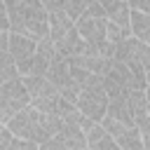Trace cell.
Returning <instances> with one entry per match:
<instances>
[{"label": "cell", "instance_id": "cell-1", "mask_svg": "<svg viewBox=\"0 0 150 150\" xmlns=\"http://www.w3.org/2000/svg\"><path fill=\"white\" fill-rule=\"evenodd\" d=\"M5 7L9 19V33L30 38L33 42L49 38L47 12L40 0H9L5 2Z\"/></svg>", "mask_w": 150, "mask_h": 150}, {"label": "cell", "instance_id": "cell-2", "mask_svg": "<svg viewBox=\"0 0 150 150\" xmlns=\"http://www.w3.org/2000/svg\"><path fill=\"white\" fill-rule=\"evenodd\" d=\"M5 129L14 138H19V141H30V143L40 145L42 141H47V138H52V136L59 134L61 120L56 115H45V112H38L35 108L26 105L23 110H19L5 124Z\"/></svg>", "mask_w": 150, "mask_h": 150}, {"label": "cell", "instance_id": "cell-3", "mask_svg": "<svg viewBox=\"0 0 150 150\" xmlns=\"http://www.w3.org/2000/svg\"><path fill=\"white\" fill-rule=\"evenodd\" d=\"M30 103L21 80H9V82H2L0 84V124L5 127L19 110H23L26 105Z\"/></svg>", "mask_w": 150, "mask_h": 150}, {"label": "cell", "instance_id": "cell-4", "mask_svg": "<svg viewBox=\"0 0 150 150\" xmlns=\"http://www.w3.org/2000/svg\"><path fill=\"white\" fill-rule=\"evenodd\" d=\"M98 124L115 141L120 150H148V136H143L136 127H122L120 122H112L110 117H103Z\"/></svg>", "mask_w": 150, "mask_h": 150}, {"label": "cell", "instance_id": "cell-5", "mask_svg": "<svg viewBox=\"0 0 150 150\" xmlns=\"http://www.w3.org/2000/svg\"><path fill=\"white\" fill-rule=\"evenodd\" d=\"M75 110L80 115H84L91 122H101L105 117L108 110V96L103 94L101 87H89V89H80L77 98H75Z\"/></svg>", "mask_w": 150, "mask_h": 150}, {"label": "cell", "instance_id": "cell-6", "mask_svg": "<svg viewBox=\"0 0 150 150\" xmlns=\"http://www.w3.org/2000/svg\"><path fill=\"white\" fill-rule=\"evenodd\" d=\"M112 61L124 63V66L138 63V66H143V68L148 70V68H150V45H143V42H138V40H134V38H124L122 42L115 45Z\"/></svg>", "mask_w": 150, "mask_h": 150}, {"label": "cell", "instance_id": "cell-7", "mask_svg": "<svg viewBox=\"0 0 150 150\" xmlns=\"http://www.w3.org/2000/svg\"><path fill=\"white\" fill-rule=\"evenodd\" d=\"M105 23L108 19H91V16H80L75 21V33L87 42V45H98L105 40Z\"/></svg>", "mask_w": 150, "mask_h": 150}, {"label": "cell", "instance_id": "cell-8", "mask_svg": "<svg viewBox=\"0 0 150 150\" xmlns=\"http://www.w3.org/2000/svg\"><path fill=\"white\" fill-rule=\"evenodd\" d=\"M127 108L131 112L134 127L148 136V91H129L127 94Z\"/></svg>", "mask_w": 150, "mask_h": 150}, {"label": "cell", "instance_id": "cell-9", "mask_svg": "<svg viewBox=\"0 0 150 150\" xmlns=\"http://www.w3.org/2000/svg\"><path fill=\"white\" fill-rule=\"evenodd\" d=\"M129 38L150 45V14L136 9L134 5H129Z\"/></svg>", "mask_w": 150, "mask_h": 150}, {"label": "cell", "instance_id": "cell-10", "mask_svg": "<svg viewBox=\"0 0 150 150\" xmlns=\"http://www.w3.org/2000/svg\"><path fill=\"white\" fill-rule=\"evenodd\" d=\"M87 42L75 33V28L70 30V33H66L61 40H56L54 42V49H56V56H61V59H73V56H82L84 52H87Z\"/></svg>", "mask_w": 150, "mask_h": 150}, {"label": "cell", "instance_id": "cell-11", "mask_svg": "<svg viewBox=\"0 0 150 150\" xmlns=\"http://www.w3.org/2000/svg\"><path fill=\"white\" fill-rule=\"evenodd\" d=\"M28 98L30 101H40V98H54L59 96V91L47 82V77H19Z\"/></svg>", "mask_w": 150, "mask_h": 150}, {"label": "cell", "instance_id": "cell-12", "mask_svg": "<svg viewBox=\"0 0 150 150\" xmlns=\"http://www.w3.org/2000/svg\"><path fill=\"white\" fill-rule=\"evenodd\" d=\"M101 5H103V12H105V19L110 23H115L117 28H122V30L129 33V2L101 0Z\"/></svg>", "mask_w": 150, "mask_h": 150}, {"label": "cell", "instance_id": "cell-13", "mask_svg": "<svg viewBox=\"0 0 150 150\" xmlns=\"http://www.w3.org/2000/svg\"><path fill=\"white\" fill-rule=\"evenodd\" d=\"M7 54L14 59V63L26 61L28 56H33V54H35V42H33L30 38H23V35H14V33H9Z\"/></svg>", "mask_w": 150, "mask_h": 150}, {"label": "cell", "instance_id": "cell-14", "mask_svg": "<svg viewBox=\"0 0 150 150\" xmlns=\"http://www.w3.org/2000/svg\"><path fill=\"white\" fill-rule=\"evenodd\" d=\"M47 26H49V40H52V42L61 40L66 33H70V30L75 28V23H73L61 9L47 12Z\"/></svg>", "mask_w": 150, "mask_h": 150}, {"label": "cell", "instance_id": "cell-15", "mask_svg": "<svg viewBox=\"0 0 150 150\" xmlns=\"http://www.w3.org/2000/svg\"><path fill=\"white\" fill-rule=\"evenodd\" d=\"M61 138V143L66 145V150H87V141H84V131L75 124H63L56 134Z\"/></svg>", "mask_w": 150, "mask_h": 150}, {"label": "cell", "instance_id": "cell-16", "mask_svg": "<svg viewBox=\"0 0 150 150\" xmlns=\"http://www.w3.org/2000/svg\"><path fill=\"white\" fill-rule=\"evenodd\" d=\"M47 70H49V63L42 61L38 54H33L26 61H19L16 63V75L19 77H45Z\"/></svg>", "mask_w": 150, "mask_h": 150}, {"label": "cell", "instance_id": "cell-17", "mask_svg": "<svg viewBox=\"0 0 150 150\" xmlns=\"http://www.w3.org/2000/svg\"><path fill=\"white\" fill-rule=\"evenodd\" d=\"M105 117H110L112 122H120L122 127H134L131 112H129V108H127V98H124V101H108Z\"/></svg>", "mask_w": 150, "mask_h": 150}, {"label": "cell", "instance_id": "cell-18", "mask_svg": "<svg viewBox=\"0 0 150 150\" xmlns=\"http://www.w3.org/2000/svg\"><path fill=\"white\" fill-rule=\"evenodd\" d=\"M87 5H89V0H63V2H61V12L75 23V21L84 14Z\"/></svg>", "mask_w": 150, "mask_h": 150}, {"label": "cell", "instance_id": "cell-19", "mask_svg": "<svg viewBox=\"0 0 150 150\" xmlns=\"http://www.w3.org/2000/svg\"><path fill=\"white\" fill-rule=\"evenodd\" d=\"M16 63L14 59L7 54V52H0V80L2 82H9V80H16Z\"/></svg>", "mask_w": 150, "mask_h": 150}, {"label": "cell", "instance_id": "cell-20", "mask_svg": "<svg viewBox=\"0 0 150 150\" xmlns=\"http://www.w3.org/2000/svg\"><path fill=\"white\" fill-rule=\"evenodd\" d=\"M35 54H38L42 61L52 63V61L56 59V49H54V42H52L49 38H42V40H38V42H35Z\"/></svg>", "mask_w": 150, "mask_h": 150}, {"label": "cell", "instance_id": "cell-21", "mask_svg": "<svg viewBox=\"0 0 150 150\" xmlns=\"http://www.w3.org/2000/svg\"><path fill=\"white\" fill-rule=\"evenodd\" d=\"M124 38H129V33L127 30H122V28H117L115 23H105V42H110V45H117V42H122Z\"/></svg>", "mask_w": 150, "mask_h": 150}, {"label": "cell", "instance_id": "cell-22", "mask_svg": "<svg viewBox=\"0 0 150 150\" xmlns=\"http://www.w3.org/2000/svg\"><path fill=\"white\" fill-rule=\"evenodd\" d=\"M105 136H108V134L103 131V127H101V124H91V127L84 131L87 148H89V145H94V143H98V141H101V138H105Z\"/></svg>", "mask_w": 150, "mask_h": 150}, {"label": "cell", "instance_id": "cell-23", "mask_svg": "<svg viewBox=\"0 0 150 150\" xmlns=\"http://www.w3.org/2000/svg\"><path fill=\"white\" fill-rule=\"evenodd\" d=\"M84 16H91V19H105V12H103V5H101V0H89V5H87V9H84Z\"/></svg>", "mask_w": 150, "mask_h": 150}, {"label": "cell", "instance_id": "cell-24", "mask_svg": "<svg viewBox=\"0 0 150 150\" xmlns=\"http://www.w3.org/2000/svg\"><path fill=\"white\" fill-rule=\"evenodd\" d=\"M16 143H19V141L2 127V129H0V150H16Z\"/></svg>", "mask_w": 150, "mask_h": 150}, {"label": "cell", "instance_id": "cell-25", "mask_svg": "<svg viewBox=\"0 0 150 150\" xmlns=\"http://www.w3.org/2000/svg\"><path fill=\"white\" fill-rule=\"evenodd\" d=\"M38 150H66V145L61 143V138H59V136H52V138L42 141V143L38 145Z\"/></svg>", "mask_w": 150, "mask_h": 150}, {"label": "cell", "instance_id": "cell-26", "mask_svg": "<svg viewBox=\"0 0 150 150\" xmlns=\"http://www.w3.org/2000/svg\"><path fill=\"white\" fill-rule=\"evenodd\" d=\"M87 150H120V148L115 145V141H112L110 136H105V138H101L98 143H94V145H89Z\"/></svg>", "mask_w": 150, "mask_h": 150}, {"label": "cell", "instance_id": "cell-27", "mask_svg": "<svg viewBox=\"0 0 150 150\" xmlns=\"http://www.w3.org/2000/svg\"><path fill=\"white\" fill-rule=\"evenodd\" d=\"M0 33H9V19H7V7L0 0Z\"/></svg>", "mask_w": 150, "mask_h": 150}, {"label": "cell", "instance_id": "cell-28", "mask_svg": "<svg viewBox=\"0 0 150 150\" xmlns=\"http://www.w3.org/2000/svg\"><path fill=\"white\" fill-rule=\"evenodd\" d=\"M19 141V138H16ZM16 150H38V143H30V141H19L16 143Z\"/></svg>", "mask_w": 150, "mask_h": 150}, {"label": "cell", "instance_id": "cell-29", "mask_svg": "<svg viewBox=\"0 0 150 150\" xmlns=\"http://www.w3.org/2000/svg\"><path fill=\"white\" fill-rule=\"evenodd\" d=\"M7 42H9V33H0V52H7Z\"/></svg>", "mask_w": 150, "mask_h": 150}, {"label": "cell", "instance_id": "cell-30", "mask_svg": "<svg viewBox=\"0 0 150 150\" xmlns=\"http://www.w3.org/2000/svg\"><path fill=\"white\" fill-rule=\"evenodd\" d=\"M0 129H2V124H0Z\"/></svg>", "mask_w": 150, "mask_h": 150}]
</instances>
